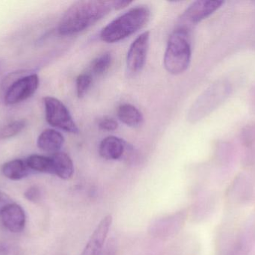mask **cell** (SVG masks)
<instances>
[{"label": "cell", "mask_w": 255, "mask_h": 255, "mask_svg": "<svg viewBox=\"0 0 255 255\" xmlns=\"http://www.w3.org/2000/svg\"><path fill=\"white\" fill-rule=\"evenodd\" d=\"M112 9L113 1H76L63 14L58 25V33L64 36L79 34L103 19Z\"/></svg>", "instance_id": "6da1fadb"}, {"label": "cell", "mask_w": 255, "mask_h": 255, "mask_svg": "<svg viewBox=\"0 0 255 255\" xmlns=\"http://www.w3.org/2000/svg\"><path fill=\"white\" fill-rule=\"evenodd\" d=\"M150 17L149 9L145 6L133 7L109 22L102 30L100 37L106 43L124 40L142 28Z\"/></svg>", "instance_id": "7a4b0ae2"}, {"label": "cell", "mask_w": 255, "mask_h": 255, "mask_svg": "<svg viewBox=\"0 0 255 255\" xmlns=\"http://www.w3.org/2000/svg\"><path fill=\"white\" fill-rule=\"evenodd\" d=\"M188 32L182 28H177L168 40L163 64L166 71L171 74H181L190 65L192 50Z\"/></svg>", "instance_id": "3957f363"}, {"label": "cell", "mask_w": 255, "mask_h": 255, "mask_svg": "<svg viewBox=\"0 0 255 255\" xmlns=\"http://www.w3.org/2000/svg\"><path fill=\"white\" fill-rule=\"evenodd\" d=\"M46 121L52 127L70 133H79V128L73 121L65 105L55 97L43 98Z\"/></svg>", "instance_id": "277c9868"}, {"label": "cell", "mask_w": 255, "mask_h": 255, "mask_svg": "<svg viewBox=\"0 0 255 255\" xmlns=\"http://www.w3.org/2000/svg\"><path fill=\"white\" fill-rule=\"evenodd\" d=\"M223 3L224 1L218 0H198L193 1L181 16V25L178 28L189 31L190 27L211 16L223 5Z\"/></svg>", "instance_id": "5b68a950"}, {"label": "cell", "mask_w": 255, "mask_h": 255, "mask_svg": "<svg viewBox=\"0 0 255 255\" xmlns=\"http://www.w3.org/2000/svg\"><path fill=\"white\" fill-rule=\"evenodd\" d=\"M38 85L39 77L35 73L19 77L9 85L4 94V102L7 105L21 103L31 97Z\"/></svg>", "instance_id": "8992f818"}, {"label": "cell", "mask_w": 255, "mask_h": 255, "mask_svg": "<svg viewBox=\"0 0 255 255\" xmlns=\"http://www.w3.org/2000/svg\"><path fill=\"white\" fill-rule=\"evenodd\" d=\"M149 31H145L139 34L130 44L127 58V68L130 73H136L143 68L149 46Z\"/></svg>", "instance_id": "52a82bcc"}, {"label": "cell", "mask_w": 255, "mask_h": 255, "mask_svg": "<svg viewBox=\"0 0 255 255\" xmlns=\"http://www.w3.org/2000/svg\"><path fill=\"white\" fill-rule=\"evenodd\" d=\"M113 219L111 215L106 216L99 223L80 255H101Z\"/></svg>", "instance_id": "ba28073f"}, {"label": "cell", "mask_w": 255, "mask_h": 255, "mask_svg": "<svg viewBox=\"0 0 255 255\" xmlns=\"http://www.w3.org/2000/svg\"><path fill=\"white\" fill-rule=\"evenodd\" d=\"M0 217L4 227L12 233H19L25 228L26 221L25 212L17 204L4 205Z\"/></svg>", "instance_id": "9c48e42d"}, {"label": "cell", "mask_w": 255, "mask_h": 255, "mask_svg": "<svg viewBox=\"0 0 255 255\" xmlns=\"http://www.w3.org/2000/svg\"><path fill=\"white\" fill-rule=\"evenodd\" d=\"M125 151L126 142L116 136L105 138L99 148L100 156L108 160H120L125 154Z\"/></svg>", "instance_id": "30bf717a"}, {"label": "cell", "mask_w": 255, "mask_h": 255, "mask_svg": "<svg viewBox=\"0 0 255 255\" xmlns=\"http://www.w3.org/2000/svg\"><path fill=\"white\" fill-rule=\"evenodd\" d=\"M64 143V138L59 132L52 129L43 130L37 141V147L45 152H59Z\"/></svg>", "instance_id": "8fae6325"}, {"label": "cell", "mask_w": 255, "mask_h": 255, "mask_svg": "<svg viewBox=\"0 0 255 255\" xmlns=\"http://www.w3.org/2000/svg\"><path fill=\"white\" fill-rule=\"evenodd\" d=\"M51 160L53 168V175H57L63 180H69L73 177L74 166L73 160L68 154L59 151L52 154Z\"/></svg>", "instance_id": "7c38bea8"}, {"label": "cell", "mask_w": 255, "mask_h": 255, "mask_svg": "<svg viewBox=\"0 0 255 255\" xmlns=\"http://www.w3.org/2000/svg\"><path fill=\"white\" fill-rule=\"evenodd\" d=\"M119 119L126 125L131 127H137L143 122V116L140 111L131 104L121 105L118 109Z\"/></svg>", "instance_id": "4fadbf2b"}, {"label": "cell", "mask_w": 255, "mask_h": 255, "mask_svg": "<svg viewBox=\"0 0 255 255\" xmlns=\"http://www.w3.org/2000/svg\"><path fill=\"white\" fill-rule=\"evenodd\" d=\"M30 169L26 162L22 160H14L4 163L1 167V172L5 178L12 181H19L29 174Z\"/></svg>", "instance_id": "5bb4252c"}, {"label": "cell", "mask_w": 255, "mask_h": 255, "mask_svg": "<svg viewBox=\"0 0 255 255\" xmlns=\"http://www.w3.org/2000/svg\"><path fill=\"white\" fill-rule=\"evenodd\" d=\"M25 162L30 170L53 175V168H52L51 157L34 154L28 157Z\"/></svg>", "instance_id": "9a60e30c"}, {"label": "cell", "mask_w": 255, "mask_h": 255, "mask_svg": "<svg viewBox=\"0 0 255 255\" xmlns=\"http://www.w3.org/2000/svg\"><path fill=\"white\" fill-rule=\"evenodd\" d=\"M112 63V56L110 52H106L97 57L93 61L91 66V75L101 76L110 68Z\"/></svg>", "instance_id": "2e32d148"}, {"label": "cell", "mask_w": 255, "mask_h": 255, "mask_svg": "<svg viewBox=\"0 0 255 255\" xmlns=\"http://www.w3.org/2000/svg\"><path fill=\"white\" fill-rule=\"evenodd\" d=\"M26 125L24 120L15 121L0 129V139H9L19 134Z\"/></svg>", "instance_id": "e0dca14e"}, {"label": "cell", "mask_w": 255, "mask_h": 255, "mask_svg": "<svg viewBox=\"0 0 255 255\" xmlns=\"http://www.w3.org/2000/svg\"><path fill=\"white\" fill-rule=\"evenodd\" d=\"M93 82L91 73H83L78 76L76 79V93L79 98L85 97L91 88Z\"/></svg>", "instance_id": "ac0fdd59"}, {"label": "cell", "mask_w": 255, "mask_h": 255, "mask_svg": "<svg viewBox=\"0 0 255 255\" xmlns=\"http://www.w3.org/2000/svg\"><path fill=\"white\" fill-rule=\"evenodd\" d=\"M98 127L101 130H106V131H115L118 128V123L114 118L105 117L99 121Z\"/></svg>", "instance_id": "d6986e66"}, {"label": "cell", "mask_w": 255, "mask_h": 255, "mask_svg": "<svg viewBox=\"0 0 255 255\" xmlns=\"http://www.w3.org/2000/svg\"><path fill=\"white\" fill-rule=\"evenodd\" d=\"M24 196L27 200L31 202H37L41 197L40 189L35 186L29 187L24 193Z\"/></svg>", "instance_id": "ffe728a7"}, {"label": "cell", "mask_w": 255, "mask_h": 255, "mask_svg": "<svg viewBox=\"0 0 255 255\" xmlns=\"http://www.w3.org/2000/svg\"><path fill=\"white\" fill-rule=\"evenodd\" d=\"M133 2L132 1H122V0H119V1H113V8L115 10H121V9L125 8L129 4H131Z\"/></svg>", "instance_id": "44dd1931"}, {"label": "cell", "mask_w": 255, "mask_h": 255, "mask_svg": "<svg viewBox=\"0 0 255 255\" xmlns=\"http://www.w3.org/2000/svg\"><path fill=\"white\" fill-rule=\"evenodd\" d=\"M9 253V248L7 244L0 242V255H7Z\"/></svg>", "instance_id": "7402d4cb"}, {"label": "cell", "mask_w": 255, "mask_h": 255, "mask_svg": "<svg viewBox=\"0 0 255 255\" xmlns=\"http://www.w3.org/2000/svg\"><path fill=\"white\" fill-rule=\"evenodd\" d=\"M9 200V197L5 194V193H3L2 191L0 190V204L3 203V202H7Z\"/></svg>", "instance_id": "603a6c76"}, {"label": "cell", "mask_w": 255, "mask_h": 255, "mask_svg": "<svg viewBox=\"0 0 255 255\" xmlns=\"http://www.w3.org/2000/svg\"><path fill=\"white\" fill-rule=\"evenodd\" d=\"M3 207H4V205H1L0 204V215H1V210H2Z\"/></svg>", "instance_id": "cb8c5ba5"}]
</instances>
